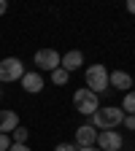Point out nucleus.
Segmentation results:
<instances>
[{
    "label": "nucleus",
    "instance_id": "20e7f679",
    "mask_svg": "<svg viewBox=\"0 0 135 151\" xmlns=\"http://www.w3.org/2000/svg\"><path fill=\"white\" fill-rule=\"evenodd\" d=\"M105 86H108V70H105V65H89L87 68V89L97 94Z\"/></svg>",
    "mask_w": 135,
    "mask_h": 151
},
{
    "label": "nucleus",
    "instance_id": "1a4fd4ad",
    "mask_svg": "<svg viewBox=\"0 0 135 151\" xmlns=\"http://www.w3.org/2000/svg\"><path fill=\"white\" fill-rule=\"evenodd\" d=\"M84 65V54L81 51H68L62 60H60V68L65 70V73H70V70H79Z\"/></svg>",
    "mask_w": 135,
    "mask_h": 151
},
{
    "label": "nucleus",
    "instance_id": "ddd939ff",
    "mask_svg": "<svg viewBox=\"0 0 135 151\" xmlns=\"http://www.w3.org/2000/svg\"><path fill=\"white\" fill-rule=\"evenodd\" d=\"M68 78H70V73H65L62 68H57V70H51V81H54L57 86H62V84H68Z\"/></svg>",
    "mask_w": 135,
    "mask_h": 151
},
{
    "label": "nucleus",
    "instance_id": "a211bd4d",
    "mask_svg": "<svg viewBox=\"0 0 135 151\" xmlns=\"http://www.w3.org/2000/svg\"><path fill=\"white\" fill-rule=\"evenodd\" d=\"M127 129H135V116H124V122H122Z\"/></svg>",
    "mask_w": 135,
    "mask_h": 151
},
{
    "label": "nucleus",
    "instance_id": "f03ea898",
    "mask_svg": "<svg viewBox=\"0 0 135 151\" xmlns=\"http://www.w3.org/2000/svg\"><path fill=\"white\" fill-rule=\"evenodd\" d=\"M25 76V65L19 57H6L0 60V81L3 84H11V81H19Z\"/></svg>",
    "mask_w": 135,
    "mask_h": 151
},
{
    "label": "nucleus",
    "instance_id": "4468645a",
    "mask_svg": "<svg viewBox=\"0 0 135 151\" xmlns=\"http://www.w3.org/2000/svg\"><path fill=\"white\" fill-rule=\"evenodd\" d=\"M27 135H30V132H27L25 127H16V129H14V143H25Z\"/></svg>",
    "mask_w": 135,
    "mask_h": 151
},
{
    "label": "nucleus",
    "instance_id": "f257e3e1",
    "mask_svg": "<svg viewBox=\"0 0 135 151\" xmlns=\"http://www.w3.org/2000/svg\"><path fill=\"white\" fill-rule=\"evenodd\" d=\"M122 122H124V111L119 105H105L92 113V127H100V129H113Z\"/></svg>",
    "mask_w": 135,
    "mask_h": 151
},
{
    "label": "nucleus",
    "instance_id": "412c9836",
    "mask_svg": "<svg viewBox=\"0 0 135 151\" xmlns=\"http://www.w3.org/2000/svg\"><path fill=\"white\" fill-rule=\"evenodd\" d=\"M79 151H100L97 146H87V148H79Z\"/></svg>",
    "mask_w": 135,
    "mask_h": 151
},
{
    "label": "nucleus",
    "instance_id": "9d476101",
    "mask_svg": "<svg viewBox=\"0 0 135 151\" xmlns=\"http://www.w3.org/2000/svg\"><path fill=\"white\" fill-rule=\"evenodd\" d=\"M108 84L116 86V89H122V92H127L132 86V76L124 73V70H113V73H108Z\"/></svg>",
    "mask_w": 135,
    "mask_h": 151
},
{
    "label": "nucleus",
    "instance_id": "0eeeda50",
    "mask_svg": "<svg viewBox=\"0 0 135 151\" xmlns=\"http://www.w3.org/2000/svg\"><path fill=\"white\" fill-rule=\"evenodd\" d=\"M97 143V129L92 124H81L76 129V148H87V146H95Z\"/></svg>",
    "mask_w": 135,
    "mask_h": 151
},
{
    "label": "nucleus",
    "instance_id": "7ed1b4c3",
    "mask_svg": "<svg viewBox=\"0 0 135 151\" xmlns=\"http://www.w3.org/2000/svg\"><path fill=\"white\" fill-rule=\"evenodd\" d=\"M73 105H76V111H79V113L92 116V113L100 108V100H97V94H95V92H89V89H79V92L73 94Z\"/></svg>",
    "mask_w": 135,
    "mask_h": 151
},
{
    "label": "nucleus",
    "instance_id": "f8f14e48",
    "mask_svg": "<svg viewBox=\"0 0 135 151\" xmlns=\"http://www.w3.org/2000/svg\"><path fill=\"white\" fill-rule=\"evenodd\" d=\"M119 108L127 111L130 116H135V89H132V92H124V103H122Z\"/></svg>",
    "mask_w": 135,
    "mask_h": 151
},
{
    "label": "nucleus",
    "instance_id": "aec40b11",
    "mask_svg": "<svg viewBox=\"0 0 135 151\" xmlns=\"http://www.w3.org/2000/svg\"><path fill=\"white\" fill-rule=\"evenodd\" d=\"M127 11H130V14H135V0H130V3H127Z\"/></svg>",
    "mask_w": 135,
    "mask_h": 151
},
{
    "label": "nucleus",
    "instance_id": "39448f33",
    "mask_svg": "<svg viewBox=\"0 0 135 151\" xmlns=\"http://www.w3.org/2000/svg\"><path fill=\"white\" fill-rule=\"evenodd\" d=\"M122 143L124 140H122V135H119L116 129H103L100 135H97V148L100 151H119Z\"/></svg>",
    "mask_w": 135,
    "mask_h": 151
},
{
    "label": "nucleus",
    "instance_id": "6ab92c4d",
    "mask_svg": "<svg viewBox=\"0 0 135 151\" xmlns=\"http://www.w3.org/2000/svg\"><path fill=\"white\" fill-rule=\"evenodd\" d=\"M6 11H8V3H6V0H0V16H3Z\"/></svg>",
    "mask_w": 135,
    "mask_h": 151
},
{
    "label": "nucleus",
    "instance_id": "5701e85b",
    "mask_svg": "<svg viewBox=\"0 0 135 151\" xmlns=\"http://www.w3.org/2000/svg\"><path fill=\"white\" fill-rule=\"evenodd\" d=\"M0 97H3V92H0Z\"/></svg>",
    "mask_w": 135,
    "mask_h": 151
},
{
    "label": "nucleus",
    "instance_id": "9b49d317",
    "mask_svg": "<svg viewBox=\"0 0 135 151\" xmlns=\"http://www.w3.org/2000/svg\"><path fill=\"white\" fill-rule=\"evenodd\" d=\"M19 81H22L25 92H32V94L43 89V78H41V76H38V73H27V70H25V76H22V78H19Z\"/></svg>",
    "mask_w": 135,
    "mask_h": 151
},
{
    "label": "nucleus",
    "instance_id": "4be33fe9",
    "mask_svg": "<svg viewBox=\"0 0 135 151\" xmlns=\"http://www.w3.org/2000/svg\"><path fill=\"white\" fill-rule=\"evenodd\" d=\"M132 86H135V78H132Z\"/></svg>",
    "mask_w": 135,
    "mask_h": 151
},
{
    "label": "nucleus",
    "instance_id": "2eb2a0df",
    "mask_svg": "<svg viewBox=\"0 0 135 151\" xmlns=\"http://www.w3.org/2000/svg\"><path fill=\"white\" fill-rule=\"evenodd\" d=\"M11 148V138L8 135H0V151H8Z\"/></svg>",
    "mask_w": 135,
    "mask_h": 151
},
{
    "label": "nucleus",
    "instance_id": "423d86ee",
    "mask_svg": "<svg viewBox=\"0 0 135 151\" xmlns=\"http://www.w3.org/2000/svg\"><path fill=\"white\" fill-rule=\"evenodd\" d=\"M35 65L41 70H57L60 68V54L54 49H38L35 51Z\"/></svg>",
    "mask_w": 135,
    "mask_h": 151
},
{
    "label": "nucleus",
    "instance_id": "dca6fc26",
    "mask_svg": "<svg viewBox=\"0 0 135 151\" xmlns=\"http://www.w3.org/2000/svg\"><path fill=\"white\" fill-rule=\"evenodd\" d=\"M54 151H79V148H76V143H60Z\"/></svg>",
    "mask_w": 135,
    "mask_h": 151
},
{
    "label": "nucleus",
    "instance_id": "6e6552de",
    "mask_svg": "<svg viewBox=\"0 0 135 151\" xmlns=\"http://www.w3.org/2000/svg\"><path fill=\"white\" fill-rule=\"evenodd\" d=\"M19 127V116L16 111H0V135H8Z\"/></svg>",
    "mask_w": 135,
    "mask_h": 151
},
{
    "label": "nucleus",
    "instance_id": "f3484780",
    "mask_svg": "<svg viewBox=\"0 0 135 151\" xmlns=\"http://www.w3.org/2000/svg\"><path fill=\"white\" fill-rule=\"evenodd\" d=\"M8 151H32L30 146H25V143H11V148Z\"/></svg>",
    "mask_w": 135,
    "mask_h": 151
}]
</instances>
